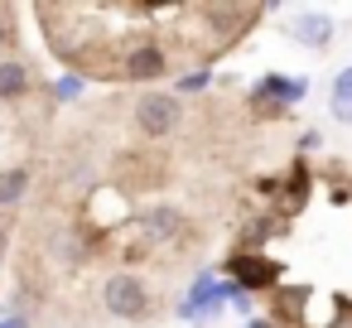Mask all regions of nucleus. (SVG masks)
<instances>
[{
	"mask_svg": "<svg viewBox=\"0 0 352 328\" xmlns=\"http://www.w3.org/2000/svg\"><path fill=\"white\" fill-rule=\"evenodd\" d=\"M102 304H107V314L111 318H145L150 314V285L140 280V275H131V270H116V275H107V285H102Z\"/></svg>",
	"mask_w": 352,
	"mask_h": 328,
	"instance_id": "f257e3e1",
	"label": "nucleus"
},
{
	"mask_svg": "<svg viewBox=\"0 0 352 328\" xmlns=\"http://www.w3.org/2000/svg\"><path fill=\"white\" fill-rule=\"evenodd\" d=\"M236 294H241V289H236L232 280H217L212 270H203L174 314H179V318H188V323H203V318H217V314H222V304H227V299H236Z\"/></svg>",
	"mask_w": 352,
	"mask_h": 328,
	"instance_id": "f03ea898",
	"label": "nucleus"
},
{
	"mask_svg": "<svg viewBox=\"0 0 352 328\" xmlns=\"http://www.w3.org/2000/svg\"><path fill=\"white\" fill-rule=\"evenodd\" d=\"M304 92H309V83L285 78V73H265L261 83H251L246 102H251V111H256V116H280L285 107H299V102H304Z\"/></svg>",
	"mask_w": 352,
	"mask_h": 328,
	"instance_id": "7ed1b4c3",
	"label": "nucleus"
},
{
	"mask_svg": "<svg viewBox=\"0 0 352 328\" xmlns=\"http://www.w3.org/2000/svg\"><path fill=\"white\" fill-rule=\"evenodd\" d=\"M179 121H184V102H179L174 92H145V97L135 102V126H140V135H150V140L174 135Z\"/></svg>",
	"mask_w": 352,
	"mask_h": 328,
	"instance_id": "20e7f679",
	"label": "nucleus"
},
{
	"mask_svg": "<svg viewBox=\"0 0 352 328\" xmlns=\"http://www.w3.org/2000/svg\"><path fill=\"white\" fill-rule=\"evenodd\" d=\"M285 275V265L275 256H251V251H236L227 261V280L241 289V294H256V289H275Z\"/></svg>",
	"mask_w": 352,
	"mask_h": 328,
	"instance_id": "39448f33",
	"label": "nucleus"
},
{
	"mask_svg": "<svg viewBox=\"0 0 352 328\" xmlns=\"http://www.w3.org/2000/svg\"><path fill=\"white\" fill-rule=\"evenodd\" d=\"M164 73H169L164 49H160V44H135V49L121 58V73H116V78H131V83H155V78H164Z\"/></svg>",
	"mask_w": 352,
	"mask_h": 328,
	"instance_id": "423d86ee",
	"label": "nucleus"
},
{
	"mask_svg": "<svg viewBox=\"0 0 352 328\" xmlns=\"http://www.w3.org/2000/svg\"><path fill=\"white\" fill-rule=\"evenodd\" d=\"M289 34H294L299 49H328V44H333V20H328L323 10H304V15H294Z\"/></svg>",
	"mask_w": 352,
	"mask_h": 328,
	"instance_id": "0eeeda50",
	"label": "nucleus"
},
{
	"mask_svg": "<svg viewBox=\"0 0 352 328\" xmlns=\"http://www.w3.org/2000/svg\"><path fill=\"white\" fill-rule=\"evenodd\" d=\"M30 87H34V68L30 63H20V58L0 63V102H20V97H30Z\"/></svg>",
	"mask_w": 352,
	"mask_h": 328,
	"instance_id": "6e6552de",
	"label": "nucleus"
},
{
	"mask_svg": "<svg viewBox=\"0 0 352 328\" xmlns=\"http://www.w3.org/2000/svg\"><path fill=\"white\" fill-rule=\"evenodd\" d=\"M30 188H34V169H30V164L0 169V208H20Z\"/></svg>",
	"mask_w": 352,
	"mask_h": 328,
	"instance_id": "1a4fd4ad",
	"label": "nucleus"
},
{
	"mask_svg": "<svg viewBox=\"0 0 352 328\" xmlns=\"http://www.w3.org/2000/svg\"><path fill=\"white\" fill-rule=\"evenodd\" d=\"M328 111L338 126H352V63L333 78V92H328Z\"/></svg>",
	"mask_w": 352,
	"mask_h": 328,
	"instance_id": "9d476101",
	"label": "nucleus"
},
{
	"mask_svg": "<svg viewBox=\"0 0 352 328\" xmlns=\"http://www.w3.org/2000/svg\"><path fill=\"white\" fill-rule=\"evenodd\" d=\"M285 232H289L285 222H275V217H256V222H246V232H241V251L261 256V241H265V237H285Z\"/></svg>",
	"mask_w": 352,
	"mask_h": 328,
	"instance_id": "9b49d317",
	"label": "nucleus"
},
{
	"mask_svg": "<svg viewBox=\"0 0 352 328\" xmlns=\"http://www.w3.org/2000/svg\"><path fill=\"white\" fill-rule=\"evenodd\" d=\"M179 232V212L174 208H155L150 212V237H174Z\"/></svg>",
	"mask_w": 352,
	"mask_h": 328,
	"instance_id": "f8f14e48",
	"label": "nucleus"
},
{
	"mask_svg": "<svg viewBox=\"0 0 352 328\" xmlns=\"http://www.w3.org/2000/svg\"><path fill=\"white\" fill-rule=\"evenodd\" d=\"M208 83H212V73H208V68H193V73H184V78L174 83V97H188V92H203Z\"/></svg>",
	"mask_w": 352,
	"mask_h": 328,
	"instance_id": "ddd939ff",
	"label": "nucleus"
},
{
	"mask_svg": "<svg viewBox=\"0 0 352 328\" xmlns=\"http://www.w3.org/2000/svg\"><path fill=\"white\" fill-rule=\"evenodd\" d=\"M10 39H15V10H10V6H0V49H6Z\"/></svg>",
	"mask_w": 352,
	"mask_h": 328,
	"instance_id": "4468645a",
	"label": "nucleus"
},
{
	"mask_svg": "<svg viewBox=\"0 0 352 328\" xmlns=\"http://www.w3.org/2000/svg\"><path fill=\"white\" fill-rule=\"evenodd\" d=\"M78 92H82V78H58V87H54V97H58V102H73Z\"/></svg>",
	"mask_w": 352,
	"mask_h": 328,
	"instance_id": "2eb2a0df",
	"label": "nucleus"
},
{
	"mask_svg": "<svg viewBox=\"0 0 352 328\" xmlns=\"http://www.w3.org/2000/svg\"><path fill=\"white\" fill-rule=\"evenodd\" d=\"M0 328H30V314H0Z\"/></svg>",
	"mask_w": 352,
	"mask_h": 328,
	"instance_id": "dca6fc26",
	"label": "nucleus"
},
{
	"mask_svg": "<svg viewBox=\"0 0 352 328\" xmlns=\"http://www.w3.org/2000/svg\"><path fill=\"white\" fill-rule=\"evenodd\" d=\"M333 304H338V323L352 328V299H333Z\"/></svg>",
	"mask_w": 352,
	"mask_h": 328,
	"instance_id": "f3484780",
	"label": "nucleus"
},
{
	"mask_svg": "<svg viewBox=\"0 0 352 328\" xmlns=\"http://www.w3.org/2000/svg\"><path fill=\"white\" fill-rule=\"evenodd\" d=\"M6 251H10V227H0V261H6Z\"/></svg>",
	"mask_w": 352,
	"mask_h": 328,
	"instance_id": "a211bd4d",
	"label": "nucleus"
},
{
	"mask_svg": "<svg viewBox=\"0 0 352 328\" xmlns=\"http://www.w3.org/2000/svg\"><path fill=\"white\" fill-rule=\"evenodd\" d=\"M246 328H275V318H256V314H251V318H246Z\"/></svg>",
	"mask_w": 352,
	"mask_h": 328,
	"instance_id": "6ab92c4d",
	"label": "nucleus"
}]
</instances>
